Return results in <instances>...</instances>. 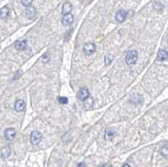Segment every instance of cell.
Segmentation results:
<instances>
[{"instance_id":"4fadbf2b","label":"cell","mask_w":168,"mask_h":167,"mask_svg":"<svg viewBox=\"0 0 168 167\" xmlns=\"http://www.w3.org/2000/svg\"><path fill=\"white\" fill-rule=\"evenodd\" d=\"M116 135V133L115 131H113L112 129H107L105 131V134H104V138H105L106 140H112L115 137Z\"/></svg>"},{"instance_id":"9a60e30c","label":"cell","mask_w":168,"mask_h":167,"mask_svg":"<svg viewBox=\"0 0 168 167\" xmlns=\"http://www.w3.org/2000/svg\"><path fill=\"white\" fill-rule=\"evenodd\" d=\"M9 8L6 6L3 7V8H1V19H6L7 17L9 16Z\"/></svg>"},{"instance_id":"7a4b0ae2","label":"cell","mask_w":168,"mask_h":167,"mask_svg":"<svg viewBox=\"0 0 168 167\" xmlns=\"http://www.w3.org/2000/svg\"><path fill=\"white\" fill-rule=\"evenodd\" d=\"M42 139V134L39 131H33L30 134V142L33 145H37Z\"/></svg>"},{"instance_id":"44dd1931","label":"cell","mask_w":168,"mask_h":167,"mask_svg":"<svg viewBox=\"0 0 168 167\" xmlns=\"http://www.w3.org/2000/svg\"><path fill=\"white\" fill-rule=\"evenodd\" d=\"M76 167H87V166H86V164H85V163L82 162V163H80V164H78V165H77Z\"/></svg>"},{"instance_id":"d6986e66","label":"cell","mask_w":168,"mask_h":167,"mask_svg":"<svg viewBox=\"0 0 168 167\" xmlns=\"http://www.w3.org/2000/svg\"><path fill=\"white\" fill-rule=\"evenodd\" d=\"M50 55L47 53V54H45L43 56H42V58H41V62H43V63H47V62L50 61Z\"/></svg>"},{"instance_id":"8fae6325","label":"cell","mask_w":168,"mask_h":167,"mask_svg":"<svg viewBox=\"0 0 168 167\" xmlns=\"http://www.w3.org/2000/svg\"><path fill=\"white\" fill-rule=\"evenodd\" d=\"M10 155H11V149H10L9 146H5V147L2 148V149H1V156H2V158L6 159Z\"/></svg>"},{"instance_id":"7402d4cb","label":"cell","mask_w":168,"mask_h":167,"mask_svg":"<svg viewBox=\"0 0 168 167\" xmlns=\"http://www.w3.org/2000/svg\"><path fill=\"white\" fill-rule=\"evenodd\" d=\"M100 167H113L112 166H110V165H103V166H101Z\"/></svg>"},{"instance_id":"3957f363","label":"cell","mask_w":168,"mask_h":167,"mask_svg":"<svg viewBox=\"0 0 168 167\" xmlns=\"http://www.w3.org/2000/svg\"><path fill=\"white\" fill-rule=\"evenodd\" d=\"M90 96V93H89V91L88 89L86 88V87H83V88H81L79 90V92L77 93V98L80 101H85L87 100Z\"/></svg>"},{"instance_id":"ac0fdd59","label":"cell","mask_w":168,"mask_h":167,"mask_svg":"<svg viewBox=\"0 0 168 167\" xmlns=\"http://www.w3.org/2000/svg\"><path fill=\"white\" fill-rule=\"evenodd\" d=\"M58 102L61 103V104H67V103H68V98H66V97H60L59 98H58Z\"/></svg>"},{"instance_id":"52a82bcc","label":"cell","mask_w":168,"mask_h":167,"mask_svg":"<svg viewBox=\"0 0 168 167\" xmlns=\"http://www.w3.org/2000/svg\"><path fill=\"white\" fill-rule=\"evenodd\" d=\"M15 134H16V132L15 130L12 129V128H9V129H7L5 130V133H4V137L7 140L10 141V140H13L15 137Z\"/></svg>"},{"instance_id":"ba28073f","label":"cell","mask_w":168,"mask_h":167,"mask_svg":"<svg viewBox=\"0 0 168 167\" xmlns=\"http://www.w3.org/2000/svg\"><path fill=\"white\" fill-rule=\"evenodd\" d=\"M25 103L24 100L22 99H19L15 102L14 103V108L17 112H21L25 109Z\"/></svg>"},{"instance_id":"603a6c76","label":"cell","mask_w":168,"mask_h":167,"mask_svg":"<svg viewBox=\"0 0 168 167\" xmlns=\"http://www.w3.org/2000/svg\"><path fill=\"white\" fill-rule=\"evenodd\" d=\"M122 167H131V166L129 165V164H125V165H124Z\"/></svg>"},{"instance_id":"5bb4252c","label":"cell","mask_w":168,"mask_h":167,"mask_svg":"<svg viewBox=\"0 0 168 167\" xmlns=\"http://www.w3.org/2000/svg\"><path fill=\"white\" fill-rule=\"evenodd\" d=\"M14 47L17 50H24L26 48V41L25 40H19L14 44Z\"/></svg>"},{"instance_id":"cb8c5ba5","label":"cell","mask_w":168,"mask_h":167,"mask_svg":"<svg viewBox=\"0 0 168 167\" xmlns=\"http://www.w3.org/2000/svg\"><path fill=\"white\" fill-rule=\"evenodd\" d=\"M167 42H168V39H167Z\"/></svg>"},{"instance_id":"7c38bea8","label":"cell","mask_w":168,"mask_h":167,"mask_svg":"<svg viewBox=\"0 0 168 167\" xmlns=\"http://www.w3.org/2000/svg\"><path fill=\"white\" fill-rule=\"evenodd\" d=\"M36 15V10L34 7H30L26 9V16L29 19H34Z\"/></svg>"},{"instance_id":"e0dca14e","label":"cell","mask_w":168,"mask_h":167,"mask_svg":"<svg viewBox=\"0 0 168 167\" xmlns=\"http://www.w3.org/2000/svg\"><path fill=\"white\" fill-rule=\"evenodd\" d=\"M113 56L112 55H110V54H108V55H107L105 56V59H104V62H105L106 65H109V64H111V62H113Z\"/></svg>"},{"instance_id":"9c48e42d","label":"cell","mask_w":168,"mask_h":167,"mask_svg":"<svg viewBox=\"0 0 168 167\" xmlns=\"http://www.w3.org/2000/svg\"><path fill=\"white\" fill-rule=\"evenodd\" d=\"M168 58V52L165 50H160L157 53V61L163 62Z\"/></svg>"},{"instance_id":"6da1fadb","label":"cell","mask_w":168,"mask_h":167,"mask_svg":"<svg viewBox=\"0 0 168 167\" xmlns=\"http://www.w3.org/2000/svg\"><path fill=\"white\" fill-rule=\"evenodd\" d=\"M138 60V53L135 50H130L127 52L126 56H125V62L127 65L131 66L135 64Z\"/></svg>"},{"instance_id":"ffe728a7","label":"cell","mask_w":168,"mask_h":167,"mask_svg":"<svg viewBox=\"0 0 168 167\" xmlns=\"http://www.w3.org/2000/svg\"><path fill=\"white\" fill-rule=\"evenodd\" d=\"M33 0H21V3L25 7H30L31 5Z\"/></svg>"},{"instance_id":"30bf717a","label":"cell","mask_w":168,"mask_h":167,"mask_svg":"<svg viewBox=\"0 0 168 167\" xmlns=\"http://www.w3.org/2000/svg\"><path fill=\"white\" fill-rule=\"evenodd\" d=\"M72 10V5L71 4V3L67 2L63 4L62 8V13L63 15H66V14H68L71 13Z\"/></svg>"},{"instance_id":"8992f818","label":"cell","mask_w":168,"mask_h":167,"mask_svg":"<svg viewBox=\"0 0 168 167\" xmlns=\"http://www.w3.org/2000/svg\"><path fill=\"white\" fill-rule=\"evenodd\" d=\"M126 18H127V12L124 9H121V10L118 11L116 15H115V19L119 23L124 22Z\"/></svg>"},{"instance_id":"277c9868","label":"cell","mask_w":168,"mask_h":167,"mask_svg":"<svg viewBox=\"0 0 168 167\" xmlns=\"http://www.w3.org/2000/svg\"><path fill=\"white\" fill-rule=\"evenodd\" d=\"M83 50H84V53H85L87 56H90V55H92L94 52H95V50H96V45L93 43H87L84 45Z\"/></svg>"},{"instance_id":"2e32d148","label":"cell","mask_w":168,"mask_h":167,"mask_svg":"<svg viewBox=\"0 0 168 167\" xmlns=\"http://www.w3.org/2000/svg\"><path fill=\"white\" fill-rule=\"evenodd\" d=\"M161 154H162L164 157L168 158V141L165 143V144L162 145V149H161Z\"/></svg>"},{"instance_id":"5b68a950","label":"cell","mask_w":168,"mask_h":167,"mask_svg":"<svg viewBox=\"0 0 168 167\" xmlns=\"http://www.w3.org/2000/svg\"><path fill=\"white\" fill-rule=\"evenodd\" d=\"M73 20H74L73 15L72 13H68V14L63 15L62 19V23L64 26H68V25L72 24Z\"/></svg>"}]
</instances>
